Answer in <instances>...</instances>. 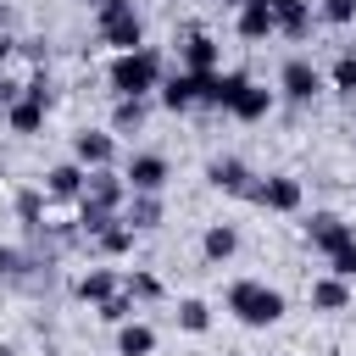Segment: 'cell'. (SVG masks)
Segmentation results:
<instances>
[{
  "mask_svg": "<svg viewBox=\"0 0 356 356\" xmlns=\"http://www.w3.org/2000/svg\"><path fill=\"white\" fill-rule=\"evenodd\" d=\"M106 78H111V89H117V100H150L156 89H161V56L150 50V44H139V50H122V56H111V67H106Z\"/></svg>",
  "mask_w": 356,
  "mask_h": 356,
  "instance_id": "6da1fadb",
  "label": "cell"
},
{
  "mask_svg": "<svg viewBox=\"0 0 356 356\" xmlns=\"http://www.w3.org/2000/svg\"><path fill=\"white\" fill-rule=\"evenodd\" d=\"M222 306H228L234 323H245V328H273V323H284V295H278L273 284H261V278H234L228 295H222Z\"/></svg>",
  "mask_w": 356,
  "mask_h": 356,
  "instance_id": "7a4b0ae2",
  "label": "cell"
},
{
  "mask_svg": "<svg viewBox=\"0 0 356 356\" xmlns=\"http://www.w3.org/2000/svg\"><path fill=\"white\" fill-rule=\"evenodd\" d=\"M95 28H100V44H111L117 56L145 44V22H139L134 0H106V6L95 11Z\"/></svg>",
  "mask_w": 356,
  "mask_h": 356,
  "instance_id": "3957f363",
  "label": "cell"
},
{
  "mask_svg": "<svg viewBox=\"0 0 356 356\" xmlns=\"http://www.w3.org/2000/svg\"><path fill=\"white\" fill-rule=\"evenodd\" d=\"M44 111H50V83H44V72H39V78H28L22 95L6 106V128H11V134H39V128H44Z\"/></svg>",
  "mask_w": 356,
  "mask_h": 356,
  "instance_id": "277c9868",
  "label": "cell"
},
{
  "mask_svg": "<svg viewBox=\"0 0 356 356\" xmlns=\"http://www.w3.org/2000/svg\"><path fill=\"white\" fill-rule=\"evenodd\" d=\"M323 83H328V78H323L306 56H289V61L278 67V95H284L289 106H312V100L323 95Z\"/></svg>",
  "mask_w": 356,
  "mask_h": 356,
  "instance_id": "5b68a950",
  "label": "cell"
},
{
  "mask_svg": "<svg viewBox=\"0 0 356 356\" xmlns=\"http://www.w3.org/2000/svg\"><path fill=\"white\" fill-rule=\"evenodd\" d=\"M167 178H172V167H167V156H156V150H139V156H128V167H122L128 195H161Z\"/></svg>",
  "mask_w": 356,
  "mask_h": 356,
  "instance_id": "8992f818",
  "label": "cell"
},
{
  "mask_svg": "<svg viewBox=\"0 0 356 356\" xmlns=\"http://www.w3.org/2000/svg\"><path fill=\"white\" fill-rule=\"evenodd\" d=\"M72 161H78L83 172L111 167V161H117V134H111V128H78V134H72Z\"/></svg>",
  "mask_w": 356,
  "mask_h": 356,
  "instance_id": "52a82bcc",
  "label": "cell"
},
{
  "mask_svg": "<svg viewBox=\"0 0 356 356\" xmlns=\"http://www.w3.org/2000/svg\"><path fill=\"white\" fill-rule=\"evenodd\" d=\"M250 200L267 206V211H300L306 195H300V178H289V172H267V178H256Z\"/></svg>",
  "mask_w": 356,
  "mask_h": 356,
  "instance_id": "ba28073f",
  "label": "cell"
},
{
  "mask_svg": "<svg viewBox=\"0 0 356 356\" xmlns=\"http://www.w3.org/2000/svg\"><path fill=\"white\" fill-rule=\"evenodd\" d=\"M206 184H211L217 195H245V200H250V189H256V172H250L239 156H217V161L206 167Z\"/></svg>",
  "mask_w": 356,
  "mask_h": 356,
  "instance_id": "9c48e42d",
  "label": "cell"
},
{
  "mask_svg": "<svg viewBox=\"0 0 356 356\" xmlns=\"http://www.w3.org/2000/svg\"><path fill=\"white\" fill-rule=\"evenodd\" d=\"M178 61H184V72H222V50H217V39L211 33H184V44H178Z\"/></svg>",
  "mask_w": 356,
  "mask_h": 356,
  "instance_id": "30bf717a",
  "label": "cell"
},
{
  "mask_svg": "<svg viewBox=\"0 0 356 356\" xmlns=\"http://www.w3.org/2000/svg\"><path fill=\"white\" fill-rule=\"evenodd\" d=\"M156 100L167 106V111H195L200 106V72H167L161 78V89H156Z\"/></svg>",
  "mask_w": 356,
  "mask_h": 356,
  "instance_id": "8fae6325",
  "label": "cell"
},
{
  "mask_svg": "<svg viewBox=\"0 0 356 356\" xmlns=\"http://www.w3.org/2000/svg\"><path fill=\"white\" fill-rule=\"evenodd\" d=\"M273 100H278V95H273L267 83H256V78H250V83H245V89L234 95V106H228V117H234V122H261V117L273 111Z\"/></svg>",
  "mask_w": 356,
  "mask_h": 356,
  "instance_id": "7c38bea8",
  "label": "cell"
},
{
  "mask_svg": "<svg viewBox=\"0 0 356 356\" xmlns=\"http://www.w3.org/2000/svg\"><path fill=\"white\" fill-rule=\"evenodd\" d=\"M83 184H89V172H83L78 161H56V167L44 172V195H50V200H83Z\"/></svg>",
  "mask_w": 356,
  "mask_h": 356,
  "instance_id": "4fadbf2b",
  "label": "cell"
},
{
  "mask_svg": "<svg viewBox=\"0 0 356 356\" xmlns=\"http://www.w3.org/2000/svg\"><path fill=\"white\" fill-rule=\"evenodd\" d=\"M350 234H356V228H350V222H345L339 211H312V217H306V239H312V245H317L323 256H328V250H334L339 239H350Z\"/></svg>",
  "mask_w": 356,
  "mask_h": 356,
  "instance_id": "5bb4252c",
  "label": "cell"
},
{
  "mask_svg": "<svg viewBox=\"0 0 356 356\" xmlns=\"http://www.w3.org/2000/svg\"><path fill=\"white\" fill-rule=\"evenodd\" d=\"M117 289H122V278H117L111 267H89V273H78V284H72V295H78L83 306H106Z\"/></svg>",
  "mask_w": 356,
  "mask_h": 356,
  "instance_id": "9a60e30c",
  "label": "cell"
},
{
  "mask_svg": "<svg viewBox=\"0 0 356 356\" xmlns=\"http://www.w3.org/2000/svg\"><path fill=\"white\" fill-rule=\"evenodd\" d=\"M273 33H278V17H273V6H267V0H245V6H239V39L261 44V39H273Z\"/></svg>",
  "mask_w": 356,
  "mask_h": 356,
  "instance_id": "2e32d148",
  "label": "cell"
},
{
  "mask_svg": "<svg viewBox=\"0 0 356 356\" xmlns=\"http://www.w3.org/2000/svg\"><path fill=\"white\" fill-rule=\"evenodd\" d=\"M234 250H239V228H234V222H211V228L200 234V256H206L211 267H222Z\"/></svg>",
  "mask_w": 356,
  "mask_h": 356,
  "instance_id": "e0dca14e",
  "label": "cell"
},
{
  "mask_svg": "<svg viewBox=\"0 0 356 356\" xmlns=\"http://www.w3.org/2000/svg\"><path fill=\"white\" fill-rule=\"evenodd\" d=\"M150 350H156V328L139 323V317H128L117 328V356H150Z\"/></svg>",
  "mask_w": 356,
  "mask_h": 356,
  "instance_id": "ac0fdd59",
  "label": "cell"
},
{
  "mask_svg": "<svg viewBox=\"0 0 356 356\" xmlns=\"http://www.w3.org/2000/svg\"><path fill=\"white\" fill-rule=\"evenodd\" d=\"M312 306H317V312H345V306H350V284L334 278V273H323V278L312 284Z\"/></svg>",
  "mask_w": 356,
  "mask_h": 356,
  "instance_id": "d6986e66",
  "label": "cell"
},
{
  "mask_svg": "<svg viewBox=\"0 0 356 356\" xmlns=\"http://www.w3.org/2000/svg\"><path fill=\"white\" fill-rule=\"evenodd\" d=\"M122 222H128L134 234H139V228H156V222H161V195H128Z\"/></svg>",
  "mask_w": 356,
  "mask_h": 356,
  "instance_id": "ffe728a7",
  "label": "cell"
},
{
  "mask_svg": "<svg viewBox=\"0 0 356 356\" xmlns=\"http://www.w3.org/2000/svg\"><path fill=\"white\" fill-rule=\"evenodd\" d=\"M145 117H150L145 100H117V106H111V134H139Z\"/></svg>",
  "mask_w": 356,
  "mask_h": 356,
  "instance_id": "44dd1931",
  "label": "cell"
},
{
  "mask_svg": "<svg viewBox=\"0 0 356 356\" xmlns=\"http://www.w3.org/2000/svg\"><path fill=\"white\" fill-rule=\"evenodd\" d=\"M95 245H100V256H128V250H134V228L117 217V222H106V228L95 234Z\"/></svg>",
  "mask_w": 356,
  "mask_h": 356,
  "instance_id": "7402d4cb",
  "label": "cell"
},
{
  "mask_svg": "<svg viewBox=\"0 0 356 356\" xmlns=\"http://www.w3.org/2000/svg\"><path fill=\"white\" fill-rule=\"evenodd\" d=\"M178 328H184V334H206V328H211V306H206L200 295L178 300Z\"/></svg>",
  "mask_w": 356,
  "mask_h": 356,
  "instance_id": "603a6c76",
  "label": "cell"
},
{
  "mask_svg": "<svg viewBox=\"0 0 356 356\" xmlns=\"http://www.w3.org/2000/svg\"><path fill=\"white\" fill-rule=\"evenodd\" d=\"M328 273H334V278H345V284H356V234H350V239H339V245L328 250Z\"/></svg>",
  "mask_w": 356,
  "mask_h": 356,
  "instance_id": "cb8c5ba5",
  "label": "cell"
},
{
  "mask_svg": "<svg viewBox=\"0 0 356 356\" xmlns=\"http://www.w3.org/2000/svg\"><path fill=\"white\" fill-rule=\"evenodd\" d=\"M122 295H134V306L139 300H161V278L156 273H128L122 278Z\"/></svg>",
  "mask_w": 356,
  "mask_h": 356,
  "instance_id": "d4e9b609",
  "label": "cell"
},
{
  "mask_svg": "<svg viewBox=\"0 0 356 356\" xmlns=\"http://www.w3.org/2000/svg\"><path fill=\"white\" fill-rule=\"evenodd\" d=\"M328 83H334V89H345V95L356 100V50H345V56L328 67Z\"/></svg>",
  "mask_w": 356,
  "mask_h": 356,
  "instance_id": "484cf974",
  "label": "cell"
},
{
  "mask_svg": "<svg viewBox=\"0 0 356 356\" xmlns=\"http://www.w3.org/2000/svg\"><path fill=\"white\" fill-rule=\"evenodd\" d=\"M95 312H100V323H111V328H122V323L134 317V295H122V289H117V295H111L106 306H95Z\"/></svg>",
  "mask_w": 356,
  "mask_h": 356,
  "instance_id": "4316f807",
  "label": "cell"
},
{
  "mask_svg": "<svg viewBox=\"0 0 356 356\" xmlns=\"http://www.w3.org/2000/svg\"><path fill=\"white\" fill-rule=\"evenodd\" d=\"M317 11H323V22H334V28H345V22H356V0H323Z\"/></svg>",
  "mask_w": 356,
  "mask_h": 356,
  "instance_id": "83f0119b",
  "label": "cell"
},
{
  "mask_svg": "<svg viewBox=\"0 0 356 356\" xmlns=\"http://www.w3.org/2000/svg\"><path fill=\"white\" fill-rule=\"evenodd\" d=\"M17 267H22V256H17V250H11V245H0V278H11V273H17Z\"/></svg>",
  "mask_w": 356,
  "mask_h": 356,
  "instance_id": "f1b7e54d",
  "label": "cell"
},
{
  "mask_svg": "<svg viewBox=\"0 0 356 356\" xmlns=\"http://www.w3.org/2000/svg\"><path fill=\"white\" fill-rule=\"evenodd\" d=\"M17 206H22V217H28V222H39V195H33V189H28Z\"/></svg>",
  "mask_w": 356,
  "mask_h": 356,
  "instance_id": "f546056e",
  "label": "cell"
},
{
  "mask_svg": "<svg viewBox=\"0 0 356 356\" xmlns=\"http://www.w3.org/2000/svg\"><path fill=\"white\" fill-rule=\"evenodd\" d=\"M17 95H22V89H17V83H11V78H0V106H11V100H17Z\"/></svg>",
  "mask_w": 356,
  "mask_h": 356,
  "instance_id": "4dcf8cb0",
  "label": "cell"
},
{
  "mask_svg": "<svg viewBox=\"0 0 356 356\" xmlns=\"http://www.w3.org/2000/svg\"><path fill=\"white\" fill-rule=\"evenodd\" d=\"M78 6H89V11H100V6H106V0H78Z\"/></svg>",
  "mask_w": 356,
  "mask_h": 356,
  "instance_id": "1f68e13d",
  "label": "cell"
},
{
  "mask_svg": "<svg viewBox=\"0 0 356 356\" xmlns=\"http://www.w3.org/2000/svg\"><path fill=\"white\" fill-rule=\"evenodd\" d=\"M222 6H234V11H239V6H245V0H222Z\"/></svg>",
  "mask_w": 356,
  "mask_h": 356,
  "instance_id": "d6a6232c",
  "label": "cell"
},
{
  "mask_svg": "<svg viewBox=\"0 0 356 356\" xmlns=\"http://www.w3.org/2000/svg\"><path fill=\"white\" fill-rule=\"evenodd\" d=\"M0 356H17V350H11V345H0Z\"/></svg>",
  "mask_w": 356,
  "mask_h": 356,
  "instance_id": "836d02e7",
  "label": "cell"
}]
</instances>
